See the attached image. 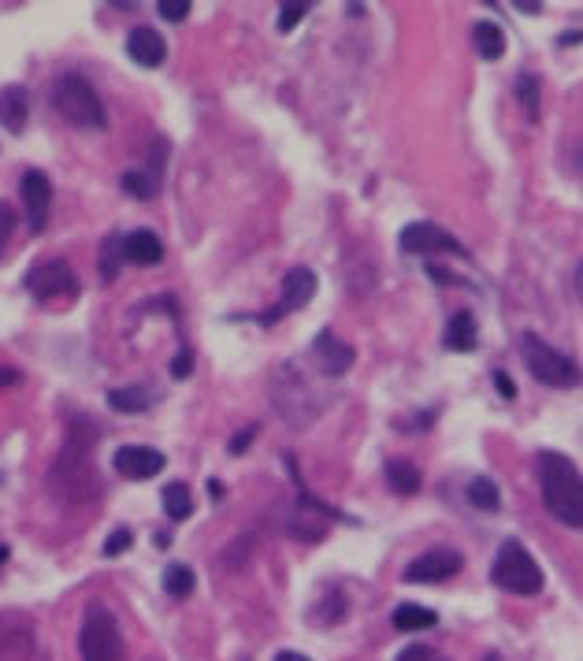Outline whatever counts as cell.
<instances>
[{
	"mask_svg": "<svg viewBox=\"0 0 583 661\" xmlns=\"http://www.w3.org/2000/svg\"><path fill=\"white\" fill-rule=\"evenodd\" d=\"M97 439H101V431L93 428L90 420H82V416L67 428L64 450H60V457L49 468V491L56 502L86 506V502H93L101 494V472L93 465Z\"/></svg>",
	"mask_w": 583,
	"mask_h": 661,
	"instance_id": "obj_1",
	"label": "cell"
},
{
	"mask_svg": "<svg viewBox=\"0 0 583 661\" xmlns=\"http://www.w3.org/2000/svg\"><path fill=\"white\" fill-rule=\"evenodd\" d=\"M535 472H539V487H543L550 517L561 520L565 528H583V476L572 465V457L543 450L535 461Z\"/></svg>",
	"mask_w": 583,
	"mask_h": 661,
	"instance_id": "obj_2",
	"label": "cell"
},
{
	"mask_svg": "<svg viewBox=\"0 0 583 661\" xmlns=\"http://www.w3.org/2000/svg\"><path fill=\"white\" fill-rule=\"evenodd\" d=\"M52 104L78 130H104V123H108L101 93L93 90L90 78H82L78 71H64L52 82Z\"/></svg>",
	"mask_w": 583,
	"mask_h": 661,
	"instance_id": "obj_3",
	"label": "cell"
},
{
	"mask_svg": "<svg viewBox=\"0 0 583 661\" xmlns=\"http://www.w3.org/2000/svg\"><path fill=\"white\" fill-rule=\"evenodd\" d=\"M491 580L494 587H502V591L520 598L543 591V569H539V561L517 539H506V543L498 546V558L491 565Z\"/></svg>",
	"mask_w": 583,
	"mask_h": 661,
	"instance_id": "obj_4",
	"label": "cell"
},
{
	"mask_svg": "<svg viewBox=\"0 0 583 661\" xmlns=\"http://www.w3.org/2000/svg\"><path fill=\"white\" fill-rule=\"evenodd\" d=\"M520 353H524V364L543 387L554 390H572L583 383V368L572 357L558 353L550 342H543L539 335H524L520 338Z\"/></svg>",
	"mask_w": 583,
	"mask_h": 661,
	"instance_id": "obj_5",
	"label": "cell"
},
{
	"mask_svg": "<svg viewBox=\"0 0 583 661\" xmlns=\"http://www.w3.org/2000/svg\"><path fill=\"white\" fill-rule=\"evenodd\" d=\"M272 402L275 409L294 424V428H305V424H312L316 420V413L324 409V402H320V394L309 387V379L301 376L294 364H283L279 372H275L272 379Z\"/></svg>",
	"mask_w": 583,
	"mask_h": 661,
	"instance_id": "obj_6",
	"label": "cell"
},
{
	"mask_svg": "<svg viewBox=\"0 0 583 661\" xmlns=\"http://www.w3.org/2000/svg\"><path fill=\"white\" fill-rule=\"evenodd\" d=\"M82 661H127L123 636H119V621L104 602H90L86 617H82Z\"/></svg>",
	"mask_w": 583,
	"mask_h": 661,
	"instance_id": "obj_7",
	"label": "cell"
},
{
	"mask_svg": "<svg viewBox=\"0 0 583 661\" xmlns=\"http://www.w3.org/2000/svg\"><path fill=\"white\" fill-rule=\"evenodd\" d=\"M26 290L41 301V305H56V301L78 298V275L67 260H41L26 272Z\"/></svg>",
	"mask_w": 583,
	"mask_h": 661,
	"instance_id": "obj_8",
	"label": "cell"
},
{
	"mask_svg": "<svg viewBox=\"0 0 583 661\" xmlns=\"http://www.w3.org/2000/svg\"><path fill=\"white\" fill-rule=\"evenodd\" d=\"M398 242H402L405 253H420V257H431V253H439V257H468V249L457 242L454 234L442 231V227H435L428 220L409 223Z\"/></svg>",
	"mask_w": 583,
	"mask_h": 661,
	"instance_id": "obj_9",
	"label": "cell"
},
{
	"mask_svg": "<svg viewBox=\"0 0 583 661\" xmlns=\"http://www.w3.org/2000/svg\"><path fill=\"white\" fill-rule=\"evenodd\" d=\"M461 554L457 550H450V546H435V550H428V554H420L416 561H409L402 572L405 584H442V580H450V576H457L461 572Z\"/></svg>",
	"mask_w": 583,
	"mask_h": 661,
	"instance_id": "obj_10",
	"label": "cell"
},
{
	"mask_svg": "<svg viewBox=\"0 0 583 661\" xmlns=\"http://www.w3.org/2000/svg\"><path fill=\"white\" fill-rule=\"evenodd\" d=\"M312 294H316V275H312V268H290L283 279V298H279V305L264 316V324H275L286 312L305 309L312 301Z\"/></svg>",
	"mask_w": 583,
	"mask_h": 661,
	"instance_id": "obj_11",
	"label": "cell"
},
{
	"mask_svg": "<svg viewBox=\"0 0 583 661\" xmlns=\"http://www.w3.org/2000/svg\"><path fill=\"white\" fill-rule=\"evenodd\" d=\"M312 357L320 364V372L324 376H346L357 361V353H353L350 342H342L335 331H320V335L312 338Z\"/></svg>",
	"mask_w": 583,
	"mask_h": 661,
	"instance_id": "obj_12",
	"label": "cell"
},
{
	"mask_svg": "<svg viewBox=\"0 0 583 661\" xmlns=\"http://www.w3.org/2000/svg\"><path fill=\"white\" fill-rule=\"evenodd\" d=\"M23 205H26L30 231H45V223H49V208H52V182H49L45 171L30 168L23 175Z\"/></svg>",
	"mask_w": 583,
	"mask_h": 661,
	"instance_id": "obj_13",
	"label": "cell"
},
{
	"mask_svg": "<svg viewBox=\"0 0 583 661\" xmlns=\"http://www.w3.org/2000/svg\"><path fill=\"white\" fill-rule=\"evenodd\" d=\"M168 465V457L153 450V446H123L116 450V472L119 476H127V480H153L160 476Z\"/></svg>",
	"mask_w": 583,
	"mask_h": 661,
	"instance_id": "obj_14",
	"label": "cell"
},
{
	"mask_svg": "<svg viewBox=\"0 0 583 661\" xmlns=\"http://www.w3.org/2000/svg\"><path fill=\"white\" fill-rule=\"evenodd\" d=\"M127 56L142 67H160L168 60V41L160 38L153 26H138L127 38Z\"/></svg>",
	"mask_w": 583,
	"mask_h": 661,
	"instance_id": "obj_15",
	"label": "cell"
},
{
	"mask_svg": "<svg viewBox=\"0 0 583 661\" xmlns=\"http://www.w3.org/2000/svg\"><path fill=\"white\" fill-rule=\"evenodd\" d=\"M327 517H324V506L320 502H312L309 494L301 498V509L290 517V535L294 539H305V543H316V539H324L327 535Z\"/></svg>",
	"mask_w": 583,
	"mask_h": 661,
	"instance_id": "obj_16",
	"label": "cell"
},
{
	"mask_svg": "<svg viewBox=\"0 0 583 661\" xmlns=\"http://www.w3.org/2000/svg\"><path fill=\"white\" fill-rule=\"evenodd\" d=\"M26 116H30V93L23 86H4L0 90V123L12 134H23Z\"/></svg>",
	"mask_w": 583,
	"mask_h": 661,
	"instance_id": "obj_17",
	"label": "cell"
},
{
	"mask_svg": "<svg viewBox=\"0 0 583 661\" xmlns=\"http://www.w3.org/2000/svg\"><path fill=\"white\" fill-rule=\"evenodd\" d=\"M123 257L130 264H160L164 260V242L153 231H130L123 238Z\"/></svg>",
	"mask_w": 583,
	"mask_h": 661,
	"instance_id": "obj_18",
	"label": "cell"
},
{
	"mask_svg": "<svg viewBox=\"0 0 583 661\" xmlns=\"http://www.w3.org/2000/svg\"><path fill=\"white\" fill-rule=\"evenodd\" d=\"M472 41H476V52H480L483 60H502L506 56V30L491 19H480V23L472 26Z\"/></svg>",
	"mask_w": 583,
	"mask_h": 661,
	"instance_id": "obj_19",
	"label": "cell"
},
{
	"mask_svg": "<svg viewBox=\"0 0 583 661\" xmlns=\"http://www.w3.org/2000/svg\"><path fill=\"white\" fill-rule=\"evenodd\" d=\"M446 346L454 353L476 350V316L472 312H457L454 320L446 324Z\"/></svg>",
	"mask_w": 583,
	"mask_h": 661,
	"instance_id": "obj_20",
	"label": "cell"
},
{
	"mask_svg": "<svg viewBox=\"0 0 583 661\" xmlns=\"http://www.w3.org/2000/svg\"><path fill=\"white\" fill-rule=\"evenodd\" d=\"M387 483L394 487V494H416L420 491V468L413 461H405V457H390Z\"/></svg>",
	"mask_w": 583,
	"mask_h": 661,
	"instance_id": "obj_21",
	"label": "cell"
},
{
	"mask_svg": "<svg viewBox=\"0 0 583 661\" xmlns=\"http://www.w3.org/2000/svg\"><path fill=\"white\" fill-rule=\"evenodd\" d=\"M435 624H439V617L431 610H424V606H416V602H405V606L394 610V628L398 632H428Z\"/></svg>",
	"mask_w": 583,
	"mask_h": 661,
	"instance_id": "obj_22",
	"label": "cell"
},
{
	"mask_svg": "<svg viewBox=\"0 0 583 661\" xmlns=\"http://www.w3.org/2000/svg\"><path fill=\"white\" fill-rule=\"evenodd\" d=\"M153 405V390L145 387H119L108 394V409L116 413H145Z\"/></svg>",
	"mask_w": 583,
	"mask_h": 661,
	"instance_id": "obj_23",
	"label": "cell"
},
{
	"mask_svg": "<svg viewBox=\"0 0 583 661\" xmlns=\"http://www.w3.org/2000/svg\"><path fill=\"white\" fill-rule=\"evenodd\" d=\"M164 513H168L171 520H186L194 513V494H190L186 483L175 480L164 487Z\"/></svg>",
	"mask_w": 583,
	"mask_h": 661,
	"instance_id": "obj_24",
	"label": "cell"
},
{
	"mask_svg": "<svg viewBox=\"0 0 583 661\" xmlns=\"http://www.w3.org/2000/svg\"><path fill=\"white\" fill-rule=\"evenodd\" d=\"M468 502L483 513H494V509L502 506V494H498V483L487 480V476H476V480L468 483Z\"/></svg>",
	"mask_w": 583,
	"mask_h": 661,
	"instance_id": "obj_25",
	"label": "cell"
},
{
	"mask_svg": "<svg viewBox=\"0 0 583 661\" xmlns=\"http://www.w3.org/2000/svg\"><path fill=\"white\" fill-rule=\"evenodd\" d=\"M156 186H160V179L149 175V171H123V190L130 197H138V201H153Z\"/></svg>",
	"mask_w": 583,
	"mask_h": 661,
	"instance_id": "obj_26",
	"label": "cell"
},
{
	"mask_svg": "<svg viewBox=\"0 0 583 661\" xmlns=\"http://www.w3.org/2000/svg\"><path fill=\"white\" fill-rule=\"evenodd\" d=\"M164 591H168L171 598H186L194 591V569H190V565H168V572H164Z\"/></svg>",
	"mask_w": 583,
	"mask_h": 661,
	"instance_id": "obj_27",
	"label": "cell"
},
{
	"mask_svg": "<svg viewBox=\"0 0 583 661\" xmlns=\"http://www.w3.org/2000/svg\"><path fill=\"white\" fill-rule=\"evenodd\" d=\"M119 260H127L123 257V238H119V234H108V238H104V246H101V275L104 279H116Z\"/></svg>",
	"mask_w": 583,
	"mask_h": 661,
	"instance_id": "obj_28",
	"label": "cell"
},
{
	"mask_svg": "<svg viewBox=\"0 0 583 661\" xmlns=\"http://www.w3.org/2000/svg\"><path fill=\"white\" fill-rule=\"evenodd\" d=\"M517 97H520V104L528 108V116L539 119V78H535V75H520L517 78Z\"/></svg>",
	"mask_w": 583,
	"mask_h": 661,
	"instance_id": "obj_29",
	"label": "cell"
},
{
	"mask_svg": "<svg viewBox=\"0 0 583 661\" xmlns=\"http://www.w3.org/2000/svg\"><path fill=\"white\" fill-rule=\"evenodd\" d=\"M130 543H134L130 528H116V532L104 539V558H119L123 550H130Z\"/></svg>",
	"mask_w": 583,
	"mask_h": 661,
	"instance_id": "obj_30",
	"label": "cell"
},
{
	"mask_svg": "<svg viewBox=\"0 0 583 661\" xmlns=\"http://www.w3.org/2000/svg\"><path fill=\"white\" fill-rule=\"evenodd\" d=\"M15 234V208L8 201H0V257H4V249L12 242Z\"/></svg>",
	"mask_w": 583,
	"mask_h": 661,
	"instance_id": "obj_31",
	"label": "cell"
},
{
	"mask_svg": "<svg viewBox=\"0 0 583 661\" xmlns=\"http://www.w3.org/2000/svg\"><path fill=\"white\" fill-rule=\"evenodd\" d=\"M305 12H309V4H283V8H279V30L290 34V30L305 19Z\"/></svg>",
	"mask_w": 583,
	"mask_h": 661,
	"instance_id": "obj_32",
	"label": "cell"
},
{
	"mask_svg": "<svg viewBox=\"0 0 583 661\" xmlns=\"http://www.w3.org/2000/svg\"><path fill=\"white\" fill-rule=\"evenodd\" d=\"M156 12L164 15L168 23H182V19L190 15V0H160V4H156Z\"/></svg>",
	"mask_w": 583,
	"mask_h": 661,
	"instance_id": "obj_33",
	"label": "cell"
},
{
	"mask_svg": "<svg viewBox=\"0 0 583 661\" xmlns=\"http://www.w3.org/2000/svg\"><path fill=\"white\" fill-rule=\"evenodd\" d=\"M398 661H446L439 654V650L424 647V643H413V647H405L402 654H398Z\"/></svg>",
	"mask_w": 583,
	"mask_h": 661,
	"instance_id": "obj_34",
	"label": "cell"
},
{
	"mask_svg": "<svg viewBox=\"0 0 583 661\" xmlns=\"http://www.w3.org/2000/svg\"><path fill=\"white\" fill-rule=\"evenodd\" d=\"M190 372H194V353L182 350L179 357H175V364H171V376H175V379H186Z\"/></svg>",
	"mask_w": 583,
	"mask_h": 661,
	"instance_id": "obj_35",
	"label": "cell"
},
{
	"mask_svg": "<svg viewBox=\"0 0 583 661\" xmlns=\"http://www.w3.org/2000/svg\"><path fill=\"white\" fill-rule=\"evenodd\" d=\"M494 387L502 390V398H506V402H513V398H517V383H513L506 372H494Z\"/></svg>",
	"mask_w": 583,
	"mask_h": 661,
	"instance_id": "obj_36",
	"label": "cell"
},
{
	"mask_svg": "<svg viewBox=\"0 0 583 661\" xmlns=\"http://www.w3.org/2000/svg\"><path fill=\"white\" fill-rule=\"evenodd\" d=\"M253 435H257V428L238 431V435H234V439H231V454H242V450H246L249 442H253Z\"/></svg>",
	"mask_w": 583,
	"mask_h": 661,
	"instance_id": "obj_37",
	"label": "cell"
},
{
	"mask_svg": "<svg viewBox=\"0 0 583 661\" xmlns=\"http://www.w3.org/2000/svg\"><path fill=\"white\" fill-rule=\"evenodd\" d=\"M428 275H431V279H435V283H446V286L454 283V275H450V272H442L439 264H428Z\"/></svg>",
	"mask_w": 583,
	"mask_h": 661,
	"instance_id": "obj_38",
	"label": "cell"
},
{
	"mask_svg": "<svg viewBox=\"0 0 583 661\" xmlns=\"http://www.w3.org/2000/svg\"><path fill=\"white\" fill-rule=\"evenodd\" d=\"M275 661H312V658H305L298 650H283V654H275Z\"/></svg>",
	"mask_w": 583,
	"mask_h": 661,
	"instance_id": "obj_39",
	"label": "cell"
},
{
	"mask_svg": "<svg viewBox=\"0 0 583 661\" xmlns=\"http://www.w3.org/2000/svg\"><path fill=\"white\" fill-rule=\"evenodd\" d=\"M517 8H520V12H528V15H539V8H543V4H539V0H532V4H524V0H517Z\"/></svg>",
	"mask_w": 583,
	"mask_h": 661,
	"instance_id": "obj_40",
	"label": "cell"
},
{
	"mask_svg": "<svg viewBox=\"0 0 583 661\" xmlns=\"http://www.w3.org/2000/svg\"><path fill=\"white\" fill-rule=\"evenodd\" d=\"M558 41H561V45H576V41H583V34H580V30H569V34H561Z\"/></svg>",
	"mask_w": 583,
	"mask_h": 661,
	"instance_id": "obj_41",
	"label": "cell"
},
{
	"mask_svg": "<svg viewBox=\"0 0 583 661\" xmlns=\"http://www.w3.org/2000/svg\"><path fill=\"white\" fill-rule=\"evenodd\" d=\"M208 494H212V498H223V483L212 480V483H208Z\"/></svg>",
	"mask_w": 583,
	"mask_h": 661,
	"instance_id": "obj_42",
	"label": "cell"
},
{
	"mask_svg": "<svg viewBox=\"0 0 583 661\" xmlns=\"http://www.w3.org/2000/svg\"><path fill=\"white\" fill-rule=\"evenodd\" d=\"M576 290H580V298H583V260H580V268H576Z\"/></svg>",
	"mask_w": 583,
	"mask_h": 661,
	"instance_id": "obj_43",
	"label": "cell"
},
{
	"mask_svg": "<svg viewBox=\"0 0 583 661\" xmlns=\"http://www.w3.org/2000/svg\"><path fill=\"white\" fill-rule=\"evenodd\" d=\"M4 561H8V546L0 543V565H4Z\"/></svg>",
	"mask_w": 583,
	"mask_h": 661,
	"instance_id": "obj_44",
	"label": "cell"
}]
</instances>
